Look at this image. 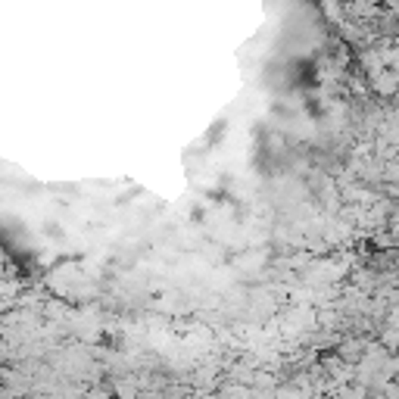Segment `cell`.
Instances as JSON below:
<instances>
[]
</instances>
